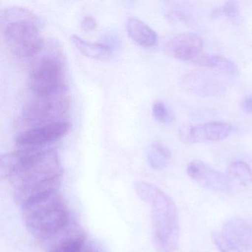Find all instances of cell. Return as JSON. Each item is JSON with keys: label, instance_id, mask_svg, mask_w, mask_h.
Here are the masks:
<instances>
[{"label": "cell", "instance_id": "cell-1", "mask_svg": "<svg viewBox=\"0 0 252 252\" xmlns=\"http://www.w3.org/2000/svg\"><path fill=\"white\" fill-rule=\"evenodd\" d=\"M2 178L14 186V198L19 206L48 193L58 191L63 166L52 149L22 148L1 157Z\"/></svg>", "mask_w": 252, "mask_h": 252}, {"label": "cell", "instance_id": "cell-2", "mask_svg": "<svg viewBox=\"0 0 252 252\" xmlns=\"http://www.w3.org/2000/svg\"><path fill=\"white\" fill-rule=\"evenodd\" d=\"M0 23L6 45L17 57H33L43 48L42 23L33 11L22 7L6 8L1 13Z\"/></svg>", "mask_w": 252, "mask_h": 252}, {"label": "cell", "instance_id": "cell-3", "mask_svg": "<svg viewBox=\"0 0 252 252\" xmlns=\"http://www.w3.org/2000/svg\"><path fill=\"white\" fill-rule=\"evenodd\" d=\"M22 208L28 230L40 242L58 232L71 220L58 191L34 199Z\"/></svg>", "mask_w": 252, "mask_h": 252}, {"label": "cell", "instance_id": "cell-4", "mask_svg": "<svg viewBox=\"0 0 252 252\" xmlns=\"http://www.w3.org/2000/svg\"><path fill=\"white\" fill-rule=\"evenodd\" d=\"M150 204L153 243L156 252H175L179 242L180 229L175 202L160 190Z\"/></svg>", "mask_w": 252, "mask_h": 252}, {"label": "cell", "instance_id": "cell-5", "mask_svg": "<svg viewBox=\"0 0 252 252\" xmlns=\"http://www.w3.org/2000/svg\"><path fill=\"white\" fill-rule=\"evenodd\" d=\"M70 104L66 88L54 94L36 96L23 109L22 119L32 127L56 123L67 113Z\"/></svg>", "mask_w": 252, "mask_h": 252}, {"label": "cell", "instance_id": "cell-6", "mask_svg": "<svg viewBox=\"0 0 252 252\" xmlns=\"http://www.w3.org/2000/svg\"><path fill=\"white\" fill-rule=\"evenodd\" d=\"M29 85L36 96L49 95L65 88L64 68L60 59L45 56L38 60L29 73Z\"/></svg>", "mask_w": 252, "mask_h": 252}, {"label": "cell", "instance_id": "cell-7", "mask_svg": "<svg viewBox=\"0 0 252 252\" xmlns=\"http://www.w3.org/2000/svg\"><path fill=\"white\" fill-rule=\"evenodd\" d=\"M70 128V123L64 121L32 127L19 133L16 144L23 148H41L64 137Z\"/></svg>", "mask_w": 252, "mask_h": 252}, {"label": "cell", "instance_id": "cell-8", "mask_svg": "<svg viewBox=\"0 0 252 252\" xmlns=\"http://www.w3.org/2000/svg\"><path fill=\"white\" fill-rule=\"evenodd\" d=\"M41 244L48 252H84L87 248L83 229L73 220Z\"/></svg>", "mask_w": 252, "mask_h": 252}, {"label": "cell", "instance_id": "cell-9", "mask_svg": "<svg viewBox=\"0 0 252 252\" xmlns=\"http://www.w3.org/2000/svg\"><path fill=\"white\" fill-rule=\"evenodd\" d=\"M187 172L191 179L209 191L227 193L231 190V182L226 175L210 167L201 160L190 162L187 166Z\"/></svg>", "mask_w": 252, "mask_h": 252}, {"label": "cell", "instance_id": "cell-10", "mask_svg": "<svg viewBox=\"0 0 252 252\" xmlns=\"http://www.w3.org/2000/svg\"><path fill=\"white\" fill-rule=\"evenodd\" d=\"M221 235L233 247L252 251V222L242 217L230 218L222 225Z\"/></svg>", "mask_w": 252, "mask_h": 252}, {"label": "cell", "instance_id": "cell-11", "mask_svg": "<svg viewBox=\"0 0 252 252\" xmlns=\"http://www.w3.org/2000/svg\"><path fill=\"white\" fill-rule=\"evenodd\" d=\"M187 91L202 96H216L225 91V85L218 76L202 71H191L183 77Z\"/></svg>", "mask_w": 252, "mask_h": 252}, {"label": "cell", "instance_id": "cell-12", "mask_svg": "<svg viewBox=\"0 0 252 252\" xmlns=\"http://www.w3.org/2000/svg\"><path fill=\"white\" fill-rule=\"evenodd\" d=\"M203 41L194 33H182L172 37L166 45L169 55L182 61L194 60L200 55Z\"/></svg>", "mask_w": 252, "mask_h": 252}, {"label": "cell", "instance_id": "cell-13", "mask_svg": "<svg viewBox=\"0 0 252 252\" xmlns=\"http://www.w3.org/2000/svg\"><path fill=\"white\" fill-rule=\"evenodd\" d=\"M232 126L226 122H213L197 125L189 131L191 143L211 142L225 139L231 134Z\"/></svg>", "mask_w": 252, "mask_h": 252}, {"label": "cell", "instance_id": "cell-14", "mask_svg": "<svg viewBox=\"0 0 252 252\" xmlns=\"http://www.w3.org/2000/svg\"><path fill=\"white\" fill-rule=\"evenodd\" d=\"M126 29L130 39L140 46L150 48L157 43V33L139 19L133 17L128 19Z\"/></svg>", "mask_w": 252, "mask_h": 252}, {"label": "cell", "instance_id": "cell-15", "mask_svg": "<svg viewBox=\"0 0 252 252\" xmlns=\"http://www.w3.org/2000/svg\"><path fill=\"white\" fill-rule=\"evenodd\" d=\"M72 42L83 55L95 60H105L112 53L111 47L104 43H94L81 38L77 35H72Z\"/></svg>", "mask_w": 252, "mask_h": 252}, {"label": "cell", "instance_id": "cell-16", "mask_svg": "<svg viewBox=\"0 0 252 252\" xmlns=\"http://www.w3.org/2000/svg\"><path fill=\"white\" fill-rule=\"evenodd\" d=\"M193 63L201 67L217 68L227 73L234 74L238 70L234 62L220 54H200Z\"/></svg>", "mask_w": 252, "mask_h": 252}, {"label": "cell", "instance_id": "cell-17", "mask_svg": "<svg viewBox=\"0 0 252 252\" xmlns=\"http://www.w3.org/2000/svg\"><path fill=\"white\" fill-rule=\"evenodd\" d=\"M226 176L231 183L234 182L244 187L252 184V168L242 160H236L228 166Z\"/></svg>", "mask_w": 252, "mask_h": 252}, {"label": "cell", "instance_id": "cell-18", "mask_svg": "<svg viewBox=\"0 0 252 252\" xmlns=\"http://www.w3.org/2000/svg\"><path fill=\"white\" fill-rule=\"evenodd\" d=\"M149 163L155 169H162L166 167L171 158V152L164 144L157 141L152 144L149 149Z\"/></svg>", "mask_w": 252, "mask_h": 252}, {"label": "cell", "instance_id": "cell-19", "mask_svg": "<svg viewBox=\"0 0 252 252\" xmlns=\"http://www.w3.org/2000/svg\"><path fill=\"white\" fill-rule=\"evenodd\" d=\"M135 189L140 198L149 203H151L160 190L156 186L147 182H137L135 185Z\"/></svg>", "mask_w": 252, "mask_h": 252}, {"label": "cell", "instance_id": "cell-20", "mask_svg": "<svg viewBox=\"0 0 252 252\" xmlns=\"http://www.w3.org/2000/svg\"><path fill=\"white\" fill-rule=\"evenodd\" d=\"M153 117L161 123H169L172 121L169 109L162 101H156L153 106Z\"/></svg>", "mask_w": 252, "mask_h": 252}, {"label": "cell", "instance_id": "cell-21", "mask_svg": "<svg viewBox=\"0 0 252 252\" xmlns=\"http://www.w3.org/2000/svg\"><path fill=\"white\" fill-rule=\"evenodd\" d=\"M212 241L220 252H244L240 249L233 247L224 240L220 233H213L212 235Z\"/></svg>", "mask_w": 252, "mask_h": 252}, {"label": "cell", "instance_id": "cell-22", "mask_svg": "<svg viewBox=\"0 0 252 252\" xmlns=\"http://www.w3.org/2000/svg\"><path fill=\"white\" fill-rule=\"evenodd\" d=\"M221 12L232 22L237 21L240 17V9L238 4L235 1H228L225 2L222 6Z\"/></svg>", "mask_w": 252, "mask_h": 252}, {"label": "cell", "instance_id": "cell-23", "mask_svg": "<svg viewBox=\"0 0 252 252\" xmlns=\"http://www.w3.org/2000/svg\"><path fill=\"white\" fill-rule=\"evenodd\" d=\"M96 20L91 15L85 16L81 21V28L85 32H91L96 29Z\"/></svg>", "mask_w": 252, "mask_h": 252}, {"label": "cell", "instance_id": "cell-24", "mask_svg": "<svg viewBox=\"0 0 252 252\" xmlns=\"http://www.w3.org/2000/svg\"><path fill=\"white\" fill-rule=\"evenodd\" d=\"M241 106L245 112L252 113V95L246 97L242 101Z\"/></svg>", "mask_w": 252, "mask_h": 252}, {"label": "cell", "instance_id": "cell-25", "mask_svg": "<svg viewBox=\"0 0 252 252\" xmlns=\"http://www.w3.org/2000/svg\"><path fill=\"white\" fill-rule=\"evenodd\" d=\"M98 252L96 250H95V249H93V248L91 247H88L87 246L86 249H85V252Z\"/></svg>", "mask_w": 252, "mask_h": 252}]
</instances>
